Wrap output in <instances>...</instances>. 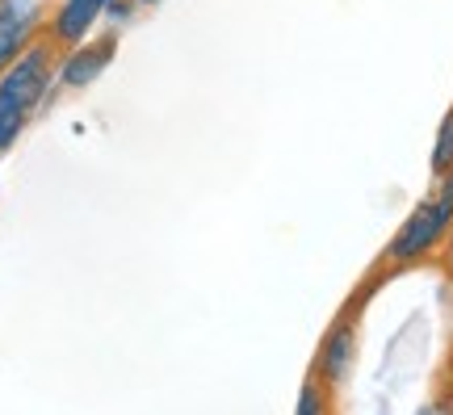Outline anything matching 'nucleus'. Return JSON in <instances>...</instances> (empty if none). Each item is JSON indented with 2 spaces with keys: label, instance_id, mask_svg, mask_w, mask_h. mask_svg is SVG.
<instances>
[{
  "label": "nucleus",
  "instance_id": "f257e3e1",
  "mask_svg": "<svg viewBox=\"0 0 453 415\" xmlns=\"http://www.w3.org/2000/svg\"><path fill=\"white\" fill-rule=\"evenodd\" d=\"M55 72H59V47L47 34L34 38L30 47L0 72V156L26 134V127L38 118V110L59 93Z\"/></svg>",
  "mask_w": 453,
  "mask_h": 415
},
{
  "label": "nucleus",
  "instance_id": "f03ea898",
  "mask_svg": "<svg viewBox=\"0 0 453 415\" xmlns=\"http://www.w3.org/2000/svg\"><path fill=\"white\" fill-rule=\"evenodd\" d=\"M449 231H453V173L437 176V189L411 206V214L403 219V227L390 235L382 260H387L390 269L416 265V260L437 252L441 243L449 240Z\"/></svg>",
  "mask_w": 453,
  "mask_h": 415
},
{
  "label": "nucleus",
  "instance_id": "7ed1b4c3",
  "mask_svg": "<svg viewBox=\"0 0 453 415\" xmlns=\"http://www.w3.org/2000/svg\"><path fill=\"white\" fill-rule=\"evenodd\" d=\"M118 42H122V30L105 26V30L93 34V38L59 50L55 88H59V93H84V88H93V84L105 76V67L118 59Z\"/></svg>",
  "mask_w": 453,
  "mask_h": 415
},
{
  "label": "nucleus",
  "instance_id": "20e7f679",
  "mask_svg": "<svg viewBox=\"0 0 453 415\" xmlns=\"http://www.w3.org/2000/svg\"><path fill=\"white\" fill-rule=\"evenodd\" d=\"M47 4L42 0H0V72L13 64L34 38H42Z\"/></svg>",
  "mask_w": 453,
  "mask_h": 415
},
{
  "label": "nucleus",
  "instance_id": "39448f33",
  "mask_svg": "<svg viewBox=\"0 0 453 415\" xmlns=\"http://www.w3.org/2000/svg\"><path fill=\"white\" fill-rule=\"evenodd\" d=\"M105 9H110V0H59L55 13H47L42 34H47L59 50H67L97 34V26L105 21Z\"/></svg>",
  "mask_w": 453,
  "mask_h": 415
},
{
  "label": "nucleus",
  "instance_id": "423d86ee",
  "mask_svg": "<svg viewBox=\"0 0 453 415\" xmlns=\"http://www.w3.org/2000/svg\"><path fill=\"white\" fill-rule=\"evenodd\" d=\"M353 352H357V332L349 319H336L332 327H327V335L319 340V352H315V378L332 390V386L344 382V373H349V365H353Z\"/></svg>",
  "mask_w": 453,
  "mask_h": 415
},
{
  "label": "nucleus",
  "instance_id": "0eeeda50",
  "mask_svg": "<svg viewBox=\"0 0 453 415\" xmlns=\"http://www.w3.org/2000/svg\"><path fill=\"white\" fill-rule=\"evenodd\" d=\"M428 168H433V176H449L453 173V110H445V118H441Z\"/></svg>",
  "mask_w": 453,
  "mask_h": 415
},
{
  "label": "nucleus",
  "instance_id": "6e6552de",
  "mask_svg": "<svg viewBox=\"0 0 453 415\" xmlns=\"http://www.w3.org/2000/svg\"><path fill=\"white\" fill-rule=\"evenodd\" d=\"M294 415H332V407H327V386L319 382L315 373L303 382V395L294 403Z\"/></svg>",
  "mask_w": 453,
  "mask_h": 415
},
{
  "label": "nucleus",
  "instance_id": "1a4fd4ad",
  "mask_svg": "<svg viewBox=\"0 0 453 415\" xmlns=\"http://www.w3.org/2000/svg\"><path fill=\"white\" fill-rule=\"evenodd\" d=\"M134 13H139V4H134V0H110V9H105V26H113V30H127Z\"/></svg>",
  "mask_w": 453,
  "mask_h": 415
},
{
  "label": "nucleus",
  "instance_id": "9d476101",
  "mask_svg": "<svg viewBox=\"0 0 453 415\" xmlns=\"http://www.w3.org/2000/svg\"><path fill=\"white\" fill-rule=\"evenodd\" d=\"M416 415H453V403L449 399H433V403H424Z\"/></svg>",
  "mask_w": 453,
  "mask_h": 415
},
{
  "label": "nucleus",
  "instance_id": "9b49d317",
  "mask_svg": "<svg viewBox=\"0 0 453 415\" xmlns=\"http://www.w3.org/2000/svg\"><path fill=\"white\" fill-rule=\"evenodd\" d=\"M445 269L453 273V231H449V240H445Z\"/></svg>",
  "mask_w": 453,
  "mask_h": 415
},
{
  "label": "nucleus",
  "instance_id": "f8f14e48",
  "mask_svg": "<svg viewBox=\"0 0 453 415\" xmlns=\"http://www.w3.org/2000/svg\"><path fill=\"white\" fill-rule=\"evenodd\" d=\"M139 9H156V4H164V0H134Z\"/></svg>",
  "mask_w": 453,
  "mask_h": 415
},
{
  "label": "nucleus",
  "instance_id": "ddd939ff",
  "mask_svg": "<svg viewBox=\"0 0 453 415\" xmlns=\"http://www.w3.org/2000/svg\"><path fill=\"white\" fill-rule=\"evenodd\" d=\"M449 110H453V105H449Z\"/></svg>",
  "mask_w": 453,
  "mask_h": 415
}]
</instances>
